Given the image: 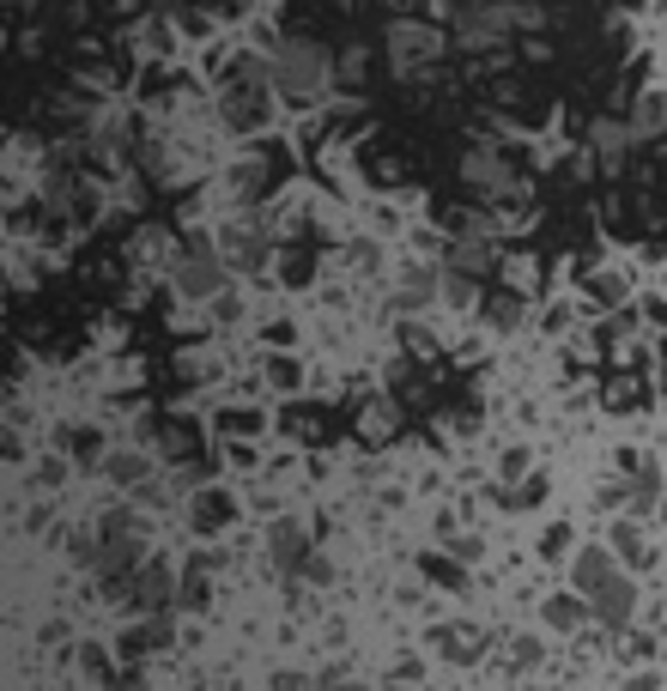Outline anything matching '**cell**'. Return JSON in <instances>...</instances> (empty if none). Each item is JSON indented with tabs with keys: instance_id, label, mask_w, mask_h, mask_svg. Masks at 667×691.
I'll list each match as a JSON object with an SVG mask.
<instances>
[{
	"instance_id": "cell-8",
	"label": "cell",
	"mask_w": 667,
	"mask_h": 691,
	"mask_svg": "<svg viewBox=\"0 0 667 691\" xmlns=\"http://www.w3.org/2000/svg\"><path fill=\"white\" fill-rule=\"evenodd\" d=\"M461 170H468V183H473V188H480V183H504V158H497L492 146L468 152V164H461Z\"/></svg>"
},
{
	"instance_id": "cell-10",
	"label": "cell",
	"mask_w": 667,
	"mask_h": 691,
	"mask_svg": "<svg viewBox=\"0 0 667 691\" xmlns=\"http://www.w3.org/2000/svg\"><path fill=\"white\" fill-rule=\"evenodd\" d=\"M365 430H370V437H382V430H394V406H389V401H377V406H370V413H365Z\"/></svg>"
},
{
	"instance_id": "cell-2",
	"label": "cell",
	"mask_w": 667,
	"mask_h": 691,
	"mask_svg": "<svg viewBox=\"0 0 667 691\" xmlns=\"http://www.w3.org/2000/svg\"><path fill=\"white\" fill-rule=\"evenodd\" d=\"M437 49H444V43H437V31L413 25V19H406V25H394V31H389V55H394V61H401V67L437 61Z\"/></svg>"
},
{
	"instance_id": "cell-9",
	"label": "cell",
	"mask_w": 667,
	"mask_h": 691,
	"mask_svg": "<svg viewBox=\"0 0 667 691\" xmlns=\"http://www.w3.org/2000/svg\"><path fill=\"white\" fill-rule=\"evenodd\" d=\"M485 262H492V249H480V243H461L456 249V267H461V274H480Z\"/></svg>"
},
{
	"instance_id": "cell-11",
	"label": "cell",
	"mask_w": 667,
	"mask_h": 691,
	"mask_svg": "<svg viewBox=\"0 0 667 691\" xmlns=\"http://www.w3.org/2000/svg\"><path fill=\"white\" fill-rule=\"evenodd\" d=\"M619 552H625L631 564H643V558H649V546H643V534H631V528H619Z\"/></svg>"
},
{
	"instance_id": "cell-4",
	"label": "cell",
	"mask_w": 667,
	"mask_h": 691,
	"mask_svg": "<svg viewBox=\"0 0 667 691\" xmlns=\"http://www.w3.org/2000/svg\"><path fill=\"white\" fill-rule=\"evenodd\" d=\"M176 262V249H171V231H158V224H146L140 237H134V267H171Z\"/></svg>"
},
{
	"instance_id": "cell-6",
	"label": "cell",
	"mask_w": 667,
	"mask_h": 691,
	"mask_svg": "<svg viewBox=\"0 0 667 691\" xmlns=\"http://www.w3.org/2000/svg\"><path fill=\"white\" fill-rule=\"evenodd\" d=\"M631 140H637V134H631V122H613V116L595 122V152H601L607 164H619V158L631 152Z\"/></svg>"
},
{
	"instance_id": "cell-5",
	"label": "cell",
	"mask_w": 667,
	"mask_h": 691,
	"mask_svg": "<svg viewBox=\"0 0 667 691\" xmlns=\"http://www.w3.org/2000/svg\"><path fill=\"white\" fill-rule=\"evenodd\" d=\"M219 262H225V255H212V249H200V262H176V286L207 298V291L219 286Z\"/></svg>"
},
{
	"instance_id": "cell-3",
	"label": "cell",
	"mask_w": 667,
	"mask_h": 691,
	"mask_svg": "<svg viewBox=\"0 0 667 691\" xmlns=\"http://www.w3.org/2000/svg\"><path fill=\"white\" fill-rule=\"evenodd\" d=\"M225 262L231 267H255L262 262V237H255V224H243V219L225 224Z\"/></svg>"
},
{
	"instance_id": "cell-7",
	"label": "cell",
	"mask_w": 667,
	"mask_h": 691,
	"mask_svg": "<svg viewBox=\"0 0 667 691\" xmlns=\"http://www.w3.org/2000/svg\"><path fill=\"white\" fill-rule=\"evenodd\" d=\"M631 134H637V140H655V134H667V97H662V92H649L637 110H631Z\"/></svg>"
},
{
	"instance_id": "cell-1",
	"label": "cell",
	"mask_w": 667,
	"mask_h": 691,
	"mask_svg": "<svg viewBox=\"0 0 667 691\" xmlns=\"http://www.w3.org/2000/svg\"><path fill=\"white\" fill-rule=\"evenodd\" d=\"M274 85H279V97H291V104L315 97L327 85V55L315 49V43H286V49L274 55Z\"/></svg>"
}]
</instances>
